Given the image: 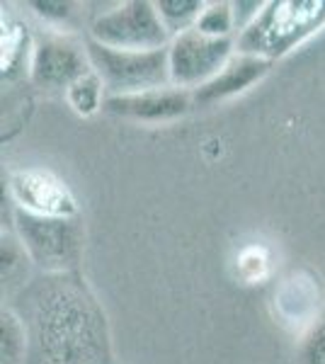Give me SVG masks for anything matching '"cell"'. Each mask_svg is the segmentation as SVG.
I'll return each mask as SVG.
<instances>
[{"mask_svg":"<svg viewBox=\"0 0 325 364\" xmlns=\"http://www.w3.org/2000/svg\"><path fill=\"white\" fill-rule=\"evenodd\" d=\"M10 309L27 333L22 364H117L107 314L80 272H39Z\"/></svg>","mask_w":325,"mask_h":364,"instance_id":"cell-1","label":"cell"},{"mask_svg":"<svg viewBox=\"0 0 325 364\" xmlns=\"http://www.w3.org/2000/svg\"><path fill=\"white\" fill-rule=\"evenodd\" d=\"M325 27V0H270L235 39L238 54L275 61Z\"/></svg>","mask_w":325,"mask_h":364,"instance_id":"cell-2","label":"cell"},{"mask_svg":"<svg viewBox=\"0 0 325 364\" xmlns=\"http://www.w3.org/2000/svg\"><path fill=\"white\" fill-rule=\"evenodd\" d=\"M15 231L22 250L39 272H78L85 240L78 216H44L15 209Z\"/></svg>","mask_w":325,"mask_h":364,"instance_id":"cell-3","label":"cell"},{"mask_svg":"<svg viewBox=\"0 0 325 364\" xmlns=\"http://www.w3.org/2000/svg\"><path fill=\"white\" fill-rule=\"evenodd\" d=\"M85 46L92 70L102 80L107 97L161 90V87L173 85L168 46L153 51H129L112 49V46L100 44L90 37L85 39Z\"/></svg>","mask_w":325,"mask_h":364,"instance_id":"cell-4","label":"cell"},{"mask_svg":"<svg viewBox=\"0 0 325 364\" xmlns=\"http://www.w3.org/2000/svg\"><path fill=\"white\" fill-rule=\"evenodd\" d=\"M90 39L112 49L129 51L165 49L173 42L170 32L161 22L156 3L151 0H127L97 15L90 25Z\"/></svg>","mask_w":325,"mask_h":364,"instance_id":"cell-5","label":"cell"},{"mask_svg":"<svg viewBox=\"0 0 325 364\" xmlns=\"http://www.w3.org/2000/svg\"><path fill=\"white\" fill-rule=\"evenodd\" d=\"M233 56V37H206L199 29H187L173 37L168 46L173 85L194 92L197 87L209 83Z\"/></svg>","mask_w":325,"mask_h":364,"instance_id":"cell-6","label":"cell"},{"mask_svg":"<svg viewBox=\"0 0 325 364\" xmlns=\"http://www.w3.org/2000/svg\"><path fill=\"white\" fill-rule=\"evenodd\" d=\"M92 73L87 46L66 34H44L29 49V78L41 90H63Z\"/></svg>","mask_w":325,"mask_h":364,"instance_id":"cell-7","label":"cell"},{"mask_svg":"<svg viewBox=\"0 0 325 364\" xmlns=\"http://www.w3.org/2000/svg\"><path fill=\"white\" fill-rule=\"evenodd\" d=\"M194 107L190 90L182 87H161V90L134 92V95H114L105 97L102 109L110 114L124 117V119L141 122V124H161L185 117Z\"/></svg>","mask_w":325,"mask_h":364,"instance_id":"cell-8","label":"cell"},{"mask_svg":"<svg viewBox=\"0 0 325 364\" xmlns=\"http://www.w3.org/2000/svg\"><path fill=\"white\" fill-rule=\"evenodd\" d=\"M17 209L44 216H75V199L61 180L44 170H20L10 175Z\"/></svg>","mask_w":325,"mask_h":364,"instance_id":"cell-9","label":"cell"},{"mask_svg":"<svg viewBox=\"0 0 325 364\" xmlns=\"http://www.w3.org/2000/svg\"><path fill=\"white\" fill-rule=\"evenodd\" d=\"M270 68L272 61H267V58L235 54L209 83H204L192 92L194 107H211V105L223 102V100L243 95L245 90H250L252 85L260 83L270 73Z\"/></svg>","mask_w":325,"mask_h":364,"instance_id":"cell-10","label":"cell"},{"mask_svg":"<svg viewBox=\"0 0 325 364\" xmlns=\"http://www.w3.org/2000/svg\"><path fill=\"white\" fill-rule=\"evenodd\" d=\"M204 0H156V10L170 37L194 29L204 13Z\"/></svg>","mask_w":325,"mask_h":364,"instance_id":"cell-11","label":"cell"},{"mask_svg":"<svg viewBox=\"0 0 325 364\" xmlns=\"http://www.w3.org/2000/svg\"><path fill=\"white\" fill-rule=\"evenodd\" d=\"M27 352V333L20 316L10 306H3L0 316V355L3 364H22Z\"/></svg>","mask_w":325,"mask_h":364,"instance_id":"cell-12","label":"cell"},{"mask_svg":"<svg viewBox=\"0 0 325 364\" xmlns=\"http://www.w3.org/2000/svg\"><path fill=\"white\" fill-rule=\"evenodd\" d=\"M105 97H107V92H105V85L95 75V70L87 73L85 78H80L78 83L70 85L66 90V102L70 105V109L80 117L95 114L105 105Z\"/></svg>","mask_w":325,"mask_h":364,"instance_id":"cell-13","label":"cell"},{"mask_svg":"<svg viewBox=\"0 0 325 364\" xmlns=\"http://www.w3.org/2000/svg\"><path fill=\"white\" fill-rule=\"evenodd\" d=\"M294 364H325V309H321L311 326H306Z\"/></svg>","mask_w":325,"mask_h":364,"instance_id":"cell-14","label":"cell"},{"mask_svg":"<svg viewBox=\"0 0 325 364\" xmlns=\"http://www.w3.org/2000/svg\"><path fill=\"white\" fill-rule=\"evenodd\" d=\"M206 37H233L235 32V17H233V3H206L204 13L199 17L197 27Z\"/></svg>","mask_w":325,"mask_h":364,"instance_id":"cell-15","label":"cell"},{"mask_svg":"<svg viewBox=\"0 0 325 364\" xmlns=\"http://www.w3.org/2000/svg\"><path fill=\"white\" fill-rule=\"evenodd\" d=\"M27 54V32L17 22H3V73L15 70Z\"/></svg>","mask_w":325,"mask_h":364,"instance_id":"cell-16","label":"cell"},{"mask_svg":"<svg viewBox=\"0 0 325 364\" xmlns=\"http://www.w3.org/2000/svg\"><path fill=\"white\" fill-rule=\"evenodd\" d=\"M29 8H34V13L46 17V20L54 22H68L73 15V5L70 3H29Z\"/></svg>","mask_w":325,"mask_h":364,"instance_id":"cell-17","label":"cell"}]
</instances>
